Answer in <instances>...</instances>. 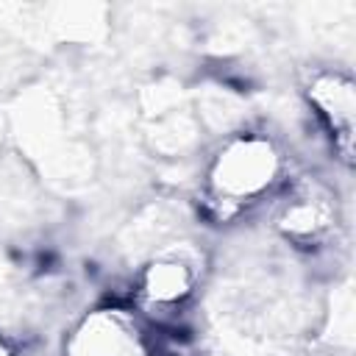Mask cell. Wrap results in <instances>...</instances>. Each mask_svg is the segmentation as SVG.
I'll use <instances>...</instances> for the list:
<instances>
[{"instance_id":"277c9868","label":"cell","mask_w":356,"mask_h":356,"mask_svg":"<svg viewBox=\"0 0 356 356\" xmlns=\"http://www.w3.org/2000/svg\"><path fill=\"white\" fill-rule=\"evenodd\" d=\"M309 106L312 114L320 120V125L325 128L334 153L339 161L350 164L353 159V122H356V89L350 75L345 72H331V70H320L312 81H309Z\"/></svg>"},{"instance_id":"6da1fadb","label":"cell","mask_w":356,"mask_h":356,"mask_svg":"<svg viewBox=\"0 0 356 356\" xmlns=\"http://www.w3.org/2000/svg\"><path fill=\"white\" fill-rule=\"evenodd\" d=\"M284 156L278 145L253 131L228 136L206 167V197L217 214L234 217L248 211L284 184Z\"/></svg>"},{"instance_id":"3957f363","label":"cell","mask_w":356,"mask_h":356,"mask_svg":"<svg viewBox=\"0 0 356 356\" xmlns=\"http://www.w3.org/2000/svg\"><path fill=\"white\" fill-rule=\"evenodd\" d=\"M67 356H150V342L128 312L97 309L72 328Z\"/></svg>"},{"instance_id":"5b68a950","label":"cell","mask_w":356,"mask_h":356,"mask_svg":"<svg viewBox=\"0 0 356 356\" xmlns=\"http://www.w3.org/2000/svg\"><path fill=\"white\" fill-rule=\"evenodd\" d=\"M334 222H337V206H334V195L328 192V186L312 178H303L286 186L278 225L289 239L300 245L320 242L334 228Z\"/></svg>"},{"instance_id":"7a4b0ae2","label":"cell","mask_w":356,"mask_h":356,"mask_svg":"<svg viewBox=\"0 0 356 356\" xmlns=\"http://www.w3.org/2000/svg\"><path fill=\"white\" fill-rule=\"evenodd\" d=\"M203 278V250L192 242H172L156 250L136 273L134 298L142 314L153 320H172L178 317L195 292L200 289Z\"/></svg>"}]
</instances>
